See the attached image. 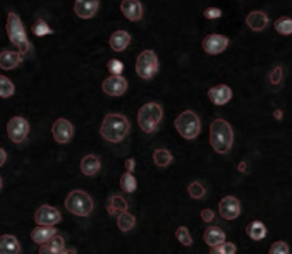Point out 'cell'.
Returning a JSON list of instances; mask_svg holds the SVG:
<instances>
[{"label":"cell","mask_w":292,"mask_h":254,"mask_svg":"<svg viewBox=\"0 0 292 254\" xmlns=\"http://www.w3.org/2000/svg\"><path fill=\"white\" fill-rule=\"evenodd\" d=\"M234 143V131L231 124L224 119H215L210 126V144L220 155L231 151Z\"/></svg>","instance_id":"1"},{"label":"cell","mask_w":292,"mask_h":254,"mask_svg":"<svg viewBox=\"0 0 292 254\" xmlns=\"http://www.w3.org/2000/svg\"><path fill=\"white\" fill-rule=\"evenodd\" d=\"M129 132V120L122 114L105 115L100 127V134L108 143H120Z\"/></svg>","instance_id":"2"},{"label":"cell","mask_w":292,"mask_h":254,"mask_svg":"<svg viewBox=\"0 0 292 254\" xmlns=\"http://www.w3.org/2000/svg\"><path fill=\"white\" fill-rule=\"evenodd\" d=\"M7 35H9L11 43L18 48L21 55H26L29 48H31V43L28 41L23 21H21V18L16 12H9V16H7Z\"/></svg>","instance_id":"3"},{"label":"cell","mask_w":292,"mask_h":254,"mask_svg":"<svg viewBox=\"0 0 292 254\" xmlns=\"http://www.w3.org/2000/svg\"><path fill=\"white\" fill-rule=\"evenodd\" d=\"M162 117H164L162 107L155 102H150L144 103L137 112V124L146 134H152V132H157L158 126L162 122Z\"/></svg>","instance_id":"4"},{"label":"cell","mask_w":292,"mask_h":254,"mask_svg":"<svg viewBox=\"0 0 292 254\" xmlns=\"http://www.w3.org/2000/svg\"><path fill=\"white\" fill-rule=\"evenodd\" d=\"M175 129L184 139H194L198 137L199 131H201V120H199L198 115L191 110H186L175 119Z\"/></svg>","instance_id":"5"},{"label":"cell","mask_w":292,"mask_h":254,"mask_svg":"<svg viewBox=\"0 0 292 254\" xmlns=\"http://www.w3.org/2000/svg\"><path fill=\"white\" fill-rule=\"evenodd\" d=\"M65 208L76 216H88L93 211V201L85 191H72L65 199Z\"/></svg>","instance_id":"6"},{"label":"cell","mask_w":292,"mask_h":254,"mask_svg":"<svg viewBox=\"0 0 292 254\" xmlns=\"http://www.w3.org/2000/svg\"><path fill=\"white\" fill-rule=\"evenodd\" d=\"M158 57L153 50H144L136 60V72L143 79H152L158 72Z\"/></svg>","instance_id":"7"},{"label":"cell","mask_w":292,"mask_h":254,"mask_svg":"<svg viewBox=\"0 0 292 254\" xmlns=\"http://www.w3.org/2000/svg\"><path fill=\"white\" fill-rule=\"evenodd\" d=\"M7 134L12 143H23L29 134V122L23 117H12L7 124Z\"/></svg>","instance_id":"8"},{"label":"cell","mask_w":292,"mask_h":254,"mask_svg":"<svg viewBox=\"0 0 292 254\" xmlns=\"http://www.w3.org/2000/svg\"><path fill=\"white\" fill-rule=\"evenodd\" d=\"M52 134H53V139H55L58 144H67L74 136V127L69 120L58 119L52 126Z\"/></svg>","instance_id":"9"},{"label":"cell","mask_w":292,"mask_h":254,"mask_svg":"<svg viewBox=\"0 0 292 254\" xmlns=\"http://www.w3.org/2000/svg\"><path fill=\"white\" fill-rule=\"evenodd\" d=\"M102 90L105 91L107 95H110V97H122V95L127 91V81L120 76V74L119 76L112 74L110 77H107L105 81H103Z\"/></svg>","instance_id":"10"},{"label":"cell","mask_w":292,"mask_h":254,"mask_svg":"<svg viewBox=\"0 0 292 254\" xmlns=\"http://www.w3.org/2000/svg\"><path fill=\"white\" fill-rule=\"evenodd\" d=\"M60 220H62L60 211L50 205L40 206L35 213V222L38 225H57Z\"/></svg>","instance_id":"11"},{"label":"cell","mask_w":292,"mask_h":254,"mask_svg":"<svg viewBox=\"0 0 292 254\" xmlns=\"http://www.w3.org/2000/svg\"><path fill=\"white\" fill-rule=\"evenodd\" d=\"M218 213L225 220H236L241 215V203L234 196H225L218 205Z\"/></svg>","instance_id":"12"},{"label":"cell","mask_w":292,"mask_h":254,"mask_svg":"<svg viewBox=\"0 0 292 254\" xmlns=\"http://www.w3.org/2000/svg\"><path fill=\"white\" fill-rule=\"evenodd\" d=\"M227 47H229V38H225L222 35H208L203 40V50L206 53H210V55L222 53Z\"/></svg>","instance_id":"13"},{"label":"cell","mask_w":292,"mask_h":254,"mask_svg":"<svg viewBox=\"0 0 292 254\" xmlns=\"http://www.w3.org/2000/svg\"><path fill=\"white\" fill-rule=\"evenodd\" d=\"M208 98L211 100L213 105H225V103L231 102L232 98V90L229 88L227 84H218L213 86V88L208 90Z\"/></svg>","instance_id":"14"},{"label":"cell","mask_w":292,"mask_h":254,"mask_svg":"<svg viewBox=\"0 0 292 254\" xmlns=\"http://www.w3.org/2000/svg\"><path fill=\"white\" fill-rule=\"evenodd\" d=\"M98 7H100L98 0H76V4H74V12H76L81 19H90L97 14Z\"/></svg>","instance_id":"15"},{"label":"cell","mask_w":292,"mask_h":254,"mask_svg":"<svg viewBox=\"0 0 292 254\" xmlns=\"http://www.w3.org/2000/svg\"><path fill=\"white\" fill-rule=\"evenodd\" d=\"M120 11H122V14L126 16L129 21H132V23H136V21H139L143 18V6H141L139 0H122Z\"/></svg>","instance_id":"16"},{"label":"cell","mask_w":292,"mask_h":254,"mask_svg":"<svg viewBox=\"0 0 292 254\" xmlns=\"http://www.w3.org/2000/svg\"><path fill=\"white\" fill-rule=\"evenodd\" d=\"M246 24H248L249 30H253V31H263L266 26H268V16L261 11H254L251 14H248Z\"/></svg>","instance_id":"17"},{"label":"cell","mask_w":292,"mask_h":254,"mask_svg":"<svg viewBox=\"0 0 292 254\" xmlns=\"http://www.w3.org/2000/svg\"><path fill=\"white\" fill-rule=\"evenodd\" d=\"M23 60V55L19 52H12V50H4L0 53V67L4 70H12L16 69Z\"/></svg>","instance_id":"18"},{"label":"cell","mask_w":292,"mask_h":254,"mask_svg":"<svg viewBox=\"0 0 292 254\" xmlns=\"http://www.w3.org/2000/svg\"><path fill=\"white\" fill-rule=\"evenodd\" d=\"M108 43H110V48L114 50V52H122V50H126L127 45L131 43V35L124 30H119V31L112 33Z\"/></svg>","instance_id":"19"},{"label":"cell","mask_w":292,"mask_h":254,"mask_svg":"<svg viewBox=\"0 0 292 254\" xmlns=\"http://www.w3.org/2000/svg\"><path fill=\"white\" fill-rule=\"evenodd\" d=\"M55 234H57V230L53 225H40V227L31 230V239H33V242H36V244H43V242H47L48 239H52Z\"/></svg>","instance_id":"20"},{"label":"cell","mask_w":292,"mask_h":254,"mask_svg":"<svg viewBox=\"0 0 292 254\" xmlns=\"http://www.w3.org/2000/svg\"><path fill=\"white\" fill-rule=\"evenodd\" d=\"M64 252V239L62 235L55 234L47 242L40 244V254H60Z\"/></svg>","instance_id":"21"},{"label":"cell","mask_w":292,"mask_h":254,"mask_svg":"<svg viewBox=\"0 0 292 254\" xmlns=\"http://www.w3.org/2000/svg\"><path fill=\"white\" fill-rule=\"evenodd\" d=\"M100 168H102V163H100V158L97 155H86L81 160V172L88 177L97 176Z\"/></svg>","instance_id":"22"},{"label":"cell","mask_w":292,"mask_h":254,"mask_svg":"<svg viewBox=\"0 0 292 254\" xmlns=\"http://www.w3.org/2000/svg\"><path fill=\"white\" fill-rule=\"evenodd\" d=\"M21 252L19 240L14 235H2L0 237V254H18Z\"/></svg>","instance_id":"23"},{"label":"cell","mask_w":292,"mask_h":254,"mask_svg":"<svg viewBox=\"0 0 292 254\" xmlns=\"http://www.w3.org/2000/svg\"><path fill=\"white\" fill-rule=\"evenodd\" d=\"M203 239H204V242H206L211 247V245H216V244H222L224 242V240H225V232L222 230V228H218V227H210V228H206Z\"/></svg>","instance_id":"24"},{"label":"cell","mask_w":292,"mask_h":254,"mask_svg":"<svg viewBox=\"0 0 292 254\" xmlns=\"http://www.w3.org/2000/svg\"><path fill=\"white\" fill-rule=\"evenodd\" d=\"M107 210L110 215H119V213H122V211H127V201L122 198V196H112V198L108 199Z\"/></svg>","instance_id":"25"},{"label":"cell","mask_w":292,"mask_h":254,"mask_svg":"<svg viewBox=\"0 0 292 254\" xmlns=\"http://www.w3.org/2000/svg\"><path fill=\"white\" fill-rule=\"evenodd\" d=\"M246 232H248V235L251 237L253 240H261V239H265V235H266V227L263 222L254 220V222H251L248 227H246Z\"/></svg>","instance_id":"26"},{"label":"cell","mask_w":292,"mask_h":254,"mask_svg":"<svg viewBox=\"0 0 292 254\" xmlns=\"http://www.w3.org/2000/svg\"><path fill=\"white\" fill-rule=\"evenodd\" d=\"M117 225H119V228L122 232H129V230H132V228H134L136 218L131 213H127V211H122V213H119V218H117Z\"/></svg>","instance_id":"27"},{"label":"cell","mask_w":292,"mask_h":254,"mask_svg":"<svg viewBox=\"0 0 292 254\" xmlns=\"http://www.w3.org/2000/svg\"><path fill=\"white\" fill-rule=\"evenodd\" d=\"M172 153L169 151V149H164V148H160V149H155V153H153V161L158 165V166H167V165H170L172 163Z\"/></svg>","instance_id":"28"},{"label":"cell","mask_w":292,"mask_h":254,"mask_svg":"<svg viewBox=\"0 0 292 254\" xmlns=\"http://www.w3.org/2000/svg\"><path fill=\"white\" fill-rule=\"evenodd\" d=\"M275 31L280 33V35H283V36L292 35V19L287 18V16H283V18L277 19V21H275Z\"/></svg>","instance_id":"29"},{"label":"cell","mask_w":292,"mask_h":254,"mask_svg":"<svg viewBox=\"0 0 292 254\" xmlns=\"http://www.w3.org/2000/svg\"><path fill=\"white\" fill-rule=\"evenodd\" d=\"M120 187H122L126 193H134L136 187H137V181L136 177L132 176L131 172H126L122 177H120Z\"/></svg>","instance_id":"30"},{"label":"cell","mask_w":292,"mask_h":254,"mask_svg":"<svg viewBox=\"0 0 292 254\" xmlns=\"http://www.w3.org/2000/svg\"><path fill=\"white\" fill-rule=\"evenodd\" d=\"M14 84H12V81L9 77H6V76H0V97L2 98H9L14 95Z\"/></svg>","instance_id":"31"},{"label":"cell","mask_w":292,"mask_h":254,"mask_svg":"<svg viewBox=\"0 0 292 254\" xmlns=\"http://www.w3.org/2000/svg\"><path fill=\"white\" fill-rule=\"evenodd\" d=\"M33 33H35L36 36H48V35H52L53 30L47 24V21H43V19H38L35 24H33Z\"/></svg>","instance_id":"32"},{"label":"cell","mask_w":292,"mask_h":254,"mask_svg":"<svg viewBox=\"0 0 292 254\" xmlns=\"http://www.w3.org/2000/svg\"><path fill=\"white\" fill-rule=\"evenodd\" d=\"M211 254H234L237 251V247L231 242H224L222 244H216V245H211L210 247Z\"/></svg>","instance_id":"33"},{"label":"cell","mask_w":292,"mask_h":254,"mask_svg":"<svg viewBox=\"0 0 292 254\" xmlns=\"http://www.w3.org/2000/svg\"><path fill=\"white\" fill-rule=\"evenodd\" d=\"M189 196L191 198H194V199H201L204 193H206V189H204V186L201 184V182H198V181H194V182H191L189 184Z\"/></svg>","instance_id":"34"},{"label":"cell","mask_w":292,"mask_h":254,"mask_svg":"<svg viewBox=\"0 0 292 254\" xmlns=\"http://www.w3.org/2000/svg\"><path fill=\"white\" fill-rule=\"evenodd\" d=\"M175 237H177V240L181 242L182 245H191L193 244V239H191V234L189 230H187L186 227H179L177 232H175Z\"/></svg>","instance_id":"35"},{"label":"cell","mask_w":292,"mask_h":254,"mask_svg":"<svg viewBox=\"0 0 292 254\" xmlns=\"http://www.w3.org/2000/svg\"><path fill=\"white\" fill-rule=\"evenodd\" d=\"M107 69L110 70V74L119 76V74H122V70H124V64L120 60H117V59H112V60H108Z\"/></svg>","instance_id":"36"},{"label":"cell","mask_w":292,"mask_h":254,"mask_svg":"<svg viewBox=\"0 0 292 254\" xmlns=\"http://www.w3.org/2000/svg\"><path fill=\"white\" fill-rule=\"evenodd\" d=\"M289 245H287L283 240H278V242H275L272 247H270V254H289Z\"/></svg>","instance_id":"37"},{"label":"cell","mask_w":292,"mask_h":254,"mask_svg":"<svg viewBox=\"0 0 292 254\" xmlns=\"http://www.w3.org/2000/svg\"><path fill=\"white\" fill-rule=\"evenodd\" d=\"M282 74H283V70H282V67H273V70H272V74H270V82L272 84H280L282 82Z\"/></svg>","instance_id":"38"},{"label":"cell","mask_w":292,"mask_h":254,"mask_svg":"<svg viewBox=\"0 0 292 254\" xmlns=\"http://www.w3.org/2000/svg\"><path fill=\"white\" fill-rule=\"evenodd\" d=\"M203 16L206 19H218L220 16H222V11H220L218 7H208V9L203 12Z\"/></svg>","instance_id":"39"},{"label":"cell","mask_w":292,"mask_h":254,"mask_svg":"<svg viewBox=\"0 0 292 254\" xmlns=\"http://www.w3.org/2000/svg\"><path fill=\"white\" fill-rule=\"evenodd\" d=\"M213 216H215V213L211 210H203L201 211V218L204 220V222H211V220H213Z\"/></svg>","instance_id":"40"},{"label":"cell","mask_w":292,"mask_h":254,"mask_svg":"<svg viewBox=\"0 0 292 254\" xmlns=\"http://www.w3.org/2000/svg\"><path fill=\"white\" fill-rule=\"evenodd\" d=\"M6 161H7V153H6V149L0 148V166L6 163Z\"/></svg>","instance_id":"41"},{"label":"cell","mask_w":292,"mask_h":254,"mask_svg":"<svg viewBox=\"0 0 292 254\" xmlns=\"http://www.w3.org/2000/svg\"><path fill=\"white\" fill-rule=\"evenodd\" d=\"M134 160H132V158H129V160L126 161V166H127V172H132V170H134Z\"/></svg>","instance_id":"42"},{"label":"cell","mask_w":292,"mask_h":254,"mask_svg":"<svg viewBox=\"0 0 292 254\" xmlns=\"http://www.w3.org/2000/svg\"><path fill=\"white\" fill-rule=\"evenodd\" d=\"M239 170H241V172H244V174H248V172H246V170H248V165H246V161H241Z\"/></svg>","instance_id":"43"},{"label":"cell","mask_w":292,"mask_h":254,"mask_svg":"<svg viewBox=\"0 0 292 254\" xmlns=\"http://www.w3.org/2000/svg\"><path fill=\"white\" fill-rule=\"evenodd\" d=\"M275 119L282 120V110H275Z\"/></svg>","instance_id":"44"},{"label":"cell","mask_w":292,"mask_h":254,"mask_svg":"<svg viewBox=\"0 0 292 254\" xmlns=\"http://www.w3.org/2000/svg\"><path fill=\"white\" fill-rule=\"evenodd\" d=\"M2 186H4V181H2V177H0V191H2Z\"/></svg>","instance_id":"45"}]
</instances>
